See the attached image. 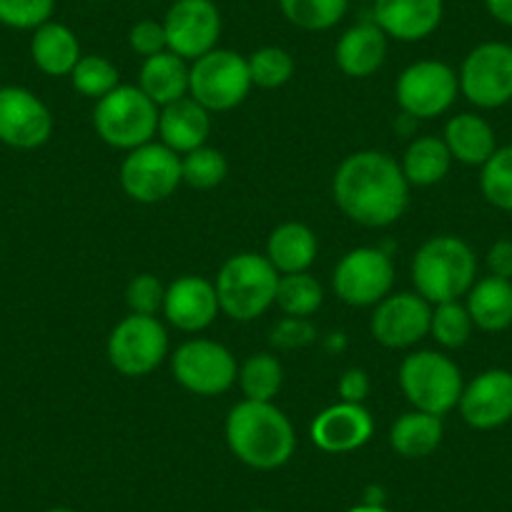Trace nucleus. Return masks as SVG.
<instances>
[{
    "instance_id": "obj_1",
    "label": "nucleus",
    "mask_w": 512,
    "mask_h": 512,
    "mask_svg": "<svg viewBox=\"0 0 512 512\" xmlns=\"http://www.w3.org/2000/svg\"><path fill=\"white\" fill-rule=\"evenodd\" d=\"M332 194L347 219L367 229L390 226L410 204L402 166L384 151H357L339 164Z\"/></svg>"
},
{
    "instance_id": "obj_2",
    "label": "nucleus",
    "mask_w": 512,
    "mask_h": 512,
    "mask_svg": "<svg viewBox=\"0 0 512 512\" xmlns=\"http://www.w3.org/2000/svg\"><path fill=\"white\" fill-rule=\"evenodd\" d=\"M226 442L236 460L254 470H277L292 460L297 432L272 402L244 400L226 417Z\"/></svg>"
},
{
    "instance_id": "obj_3",
    "label": "nucleus",
    "mask_w": 512,
    "mask_h": 512,
    "mask_svg": "<svg viewBox=\"0 0 512 512\" xmlns=\"http://www.w3.org/2000/svg\"><path fill=\"white\" fill-rule=\"evenodd\" d=\"M477 282V256L460 236H432L412 259V284L430 304L460 302Z\"/></svg>"
},
{
    "instance_id": "obj_4",
    "label": "nucleus",
    "mask_w": 512,
    "mask_h": 512,
    "mask_svg": "<svg viewBox=\"0 0 512 512\" xmlns=\"http://www.w3.org/2000/svg\"><path fill=\"white\" fill-rule=\"evenodd\" d=\"M279 277L282 274L267 256L254 251H241L226 259L214 284L221 312L236 322H254L277 302Z\"/></svg>"
},
{
    "instance_id": "obj_5",
    "label": "nucleus",
    "mask_w": 512,
    "mask_h": 512,
    "mask_svg": "<svg viewBox=\"0 0 512 512\" xmlns=\"http://www.w3.org/2000/svg\"><path fill=\"white\" fill-rule=\"evenodd\" d=\"M161 108L139 86H118L96 101L93 126L113 149L134 151L159 134Z\"/></svg>"
},
{
    "instance_id": "obj_6",
    "label": "nucleus",
    "mask_w": 512,
    "mask_h": 512,
    "mask_svg": "<svg viewBox=\"0 0 512 512\" xmlns=\"http://www.w3.org/2000/svg\"><path fill=\"white\" fill-rule=\"evenodd\" d=\"M400 387L415 410L442 417L460 405L465 382L447 354L422 349L400 364Z\"/></svg>"
},
{
    "instance_id": "obj_7",
    "label": "nucleus",
    "mask_w": 512,
    "mask_h": 512,
    "mask_svg": "<svg viewBox=\"0 0 512 512\" xmlns=\"http://www.w3.org/2000/svg\"><path fill=\"white\" fill-rule=\"evenodd\" d=\"M249 63L241 53L214 48L189 66V96L209 113L231 111L251 91Z\"/></svg>"
},
{
    "instance_id": "obj_8",
    "label": "nucleus",
    "mask_w": 512,
    "mask_h": 512,
    "mask_svg": "<svg viewBox=\"0 0 512 512\" xmlns=\"http://www.w3.org/2000/svg\"><path fill=\"white\" fill-rule=\"evenodd\" d=\"M106 354L111 367L123 377H146L169 354V334L156 317L128 314L113 327Z\"/></svg>"
},
{
    "instance_id": "obj_9",
    "label": "nucleus",
    "mask_w": 512,
    "mask_h": 512,
    "mask_svg": "<svg viewBox=\"0 0 512 512\" xmlns=\"http://www.w3.org/2000/svg\"><path fill=\"white\" fill-rule=\"evenodd\" d=\"M184 184L181 179V156L174 154L164 144L139 146L128 151V156L121 164V186L128 199L139 204H159L169 196L176 194V189Z\"/></svg>"
},
{
    "instance_id": "obj_10",
    "label": "nucleus",
    "mask_w": 512,
    "mask_h": 512,
    "mask_svg": "<svg viewBox=\"0 0 512 512\" xmlns=\"http://www.w3.org/2000/svg\"><path fill=\"white\" fill-rule=\"evenodd\" d=\"M334 292L349 307H377L390 297L395 284V267L390 254L374 246H359L344 254L334 269Z\"/></svg>"
},
{
    "instance_id": "obj_11",
    "label": "nucleus",
    "mask_w": 512,
    "mask_h": 512,
    "mask_svg": "<svg viewBox=\"0 0 512 512\" xmlns=\"http://www.w3.org/2000/svg\"><path fill=\"white\" fill-rule=\"evenodd\" d=\"M462 96L477 108H500L512 101V46L480 43L467 53L460 73Z\"/></svg>"
},
{
    "instance_id": "obj_12",
    "label": "nucleus",
    "mask_w": 512,
    "mask_h": 512,
    "mask_svg": "<svg viewBox=\"0 0 512 512\" xmlns=\"http://www.w3.org/2000/svg\"><path fill=\"white\" fill-rule=\"evenodd\" d=\"M171 369L184 390L201 397L224 395L239 377L234 354L211 339H191L181 344L171 357Z\"/></svg>"
},
{
    "instance_id": "obj_13",
    "label": "nucleus",
    "mask_w": 512,
    "mask_h": 512,
    "mask_svg": "<svg viewBox=\"0 0 512 512\" xmlns=\"http://www.w3.org/2000/svg\"><path fill=\"white\" fill-rule=\"evenodd\" d=\"M460 93L457 73L442 61H417L397 78L395 96L405 116L430 121L442 116Z\"/></svg>"
},
{
    "instance_id": "obj_14",
    "label": "nucleus",
    "mask_w": 512,
    "mask_h": 512,
    "mask_svg": "<svg viewBox=\"0 0 512 512\" xmlns=\"http://www.w3.org/2000/svg\"><path fill=\"white\" fill-rule=\"evenodd\" d=\"M164 31L171 53L196 61L219 43L221 13L214 0H176L166 11Z\"/></svg>"
},
{
    "instance_id": "obj_15",
    "label": "nucleus",
    "mask_w": 512,
    "mask_h": 512,
    "mask_svg": "<svg viewBox=\"0 0 512 512\" xmlns=\"http://www.w3.org/2000/svg\"><path fill=\"white\" fill-rule=\"evenodd\" d=\"M53 134V116L46 103L23 86L0 88V144L11 149H41Z\"/></svg>"
},
{
    "instance_id": "obj_16",
    "label": "nucleus",
    "mask_w": 512,
    "mask_h": 512,
    "mask_svg": "<svg viewBox=\"0 0 512 512\" xmlns=\"http://www.w3.org/2000/svg\"><path fill=\"white\" fill-rule=\"evenodd\" d=\"M432 304L412 292L390 294L374 307L369 329L382 347L407 349L430 334Z\"/></svg>"
},
{
    "instance_id": "obj_17",
    "label": "nucleus",
    "mask_w": 512,
    "mask_h": 512,
    "mask_svg": "<svg viewBox=\"0 0 512 512\" xmlns=\"http://www.w3.org/2000/svg\"><path fill=\"white\" fill-rule=\"evenodd\" d=\"M460 415L475 430H497L512 420V372L487 369L477 374L460 397Z\"/></svg>"
},
{
    "instance_id": "obj_18",
    "label": "nucleus",
    "mask_w": 512,
    "mask_h": 512,
    "mask_svg": "<svg viewBox=\"0 0 512 512\" xmlns=\"http://www.w3.org/2000/svg\"><path fill=\"white\" fill-rule=\"evenodd\" d=\"M312 442L329 455H344L367 445L374 435V420L364 405L339 402L319 412L312 422Z\"/></svg>"
},
{
    "instance_id": "obj_19",
    "label": "nucleus",
    "mask_w": 512,
    "mask_h": 512,
    "mask_svg": "<svg viewBox=\"0 0 512 512\" xmlns=\"http://www.w3.org/2000/svg\"><path fill=\"white\" fill-rule=\"evenodd\" d=\"M219 312L216 287L209 279L186 274L166 289L164 314L169 324H174L181 332H201V329L211 327Z\"/></svg>"
},
{
    "instance_id": "obj_20",
    "label": "nucleus",
    "mask_w": 512,
    "mask_h": 512,
    "mask_svg": "<svg viewBox=\"0 0 512 512\" xmlns=\"http://www.w3.org/2000/svg\"><path fill=\"white\" fill-rule=\"evenodd\" d=\"M445 0H374V23L387 38L415 43L440 28Z\"/></svg>"
},
{
    "instance_id": "obj_21",
    "label": "nucleus",
    "mask_w": 512,
    "mask_h": 512,
    "mask_svg": "<svg viewBox=\"0 0 512 512\" xmlns=\"http://www.w3.org/2000/svg\"><path fill=\"white\" fill-rule=\"evenodd\" d=\"M211 134V113L201 103L186 96L181 101L169 103L159 113L161 144L169 146L174 154L184 156L189 151L206 146Z\"/></svg>"
},
{
    "instance_id": "obj_22",
    "label": "nucleus",
    "mask_w": 512,
    "mask_h": 512,
    "mask_svg": "<svg viewBox=\"0 0 512 512\" xmlns=\"http://www.w3.org/2000/svg\"><path fill=\"white\" fill-rule=\"evenodd\" d=\"M337 66L349 78H369L387 61V36L377 23H357L337 41Z\"/></svg>"
},
{
    "instance_id": "obj_23",
    "label": "nucleus",
    "mask_w": 512,
    "mask_h": 512,
    "mask_svg": "<svg viewBox=\"0 0 512 512\" xmlns=\"http://www.w3.org/2000/svg\"><path fill=\"white\" fill-rule=\"evenodd\" d=\"M447 151L455 161L465 166H485L487 159L497 151L495 131L490 123L477 113H457L445 126Z\"/></svg>"
},
{
    "instance_id": "obj_24",
    "label": "nucleus",
    "mask_w": 512,
    "mask_h": 512,
    "mask_svg": "<svg viewBox=\"0 0 512 512\" xmlns=\"http://www.w3.org/2000/svg\"><path fill=\"white\" fill-rule=\"evenodd\" d=\"M31 56L38 71L46 76H71L76 63L81 61V43L71 28L48 21L33 31Z\"/></svg>"
},
{
    "instance_id": "obj_25",
    "label": "nucleus",
    "mask_w": 512,
    "mask_h": 512,
    "mask_svg": "<svg viewBox=\"0 0 512 512\" xmlns=\"http://www.w3.org/2000/svg\"><path fill=\"white\" fill-rule=\"evenodd\" d=\"M317 236L307 224L287 221L277 226L267 241V259L279 274L307 272L317 259Z\"/></svg>"
},
{
    "instance_id": "obj_26",
    "label": "nucleus",
    "mask_w": 512,
    "mask_h": 512,
    "mask_svg": "<svg viewBox=\"0 0 512 512\" xmlns=\"http://www.w3.org/2000/svg\"><path fill=\"white\" fill-rule=\"evenodd\" d=\"M139 88L159 108L181 101L189 96V66L171 51L156 53L141 66Z\"/></svg>"
},
{
    "instance_id": "obj_27",
    "label": "nucleus",
    "mask_w": 512,
    "mask_h": 512,
    "mask_svg": "<svg viewBox=\"0 0 512 512\" xmlns=\"http://www.w3.org/2000/svg\"><path fill=\"white\" fill-rule=\"evenodd\" d=\"M467 312L472 324L482 332H502L512 324V282L500 277H485L467 292Z\"/></svg>"
},
{
    "instance_id": "obj_28",
    "label": "nucleus",
    "mask_w": 512,
    "mask_h": 512,
    "mask_svg": "<svg viewBox=\"0 0 512 512\" xmlns=\"http://www.w3.org/2000/svg\"><path fill=\"white\" fill-rule=\"evenodd\" d=\"M442 435H445L442 417L412 410L397 417L390 430V445L405 460H422L440 447Z\"/></svg>"
},
{
    "instance_id": "obj_29",
    "label": "nucleus",
    "mask_w": 512,
    "mask_h": 512,
    "mask_svg": "<svg viewBox=\"0 0 512 512\" xmlns=\"http://www.w3.org/2000/svg\"><path fill=\"white\" fill-rule=\"evenodd\" d=\"M402 174L410 186H435L450 174L452 156L437 136H420L402 156Z\"/></svg>"
},
{
    "instance_id": "obj_30",
    "label": "nucleus",
    "mask_w": 512,
    "mask_h": 512,
    "mask_svg": "<svg viewBox=\"0 0 512 512\" xmlns=\"http://www.w3.org/2000/svg\"><path fill=\"white\" fill-rule=\"evenodd\" d=\"M239 387L246 400L272 402L279 395L284 382V369L277 357L267 352L251 354L239 369Z\"/></svg>"
},
{
    "instance_id": "obj_31",
    "label": "nucleus",
    "mask_w": 512,
    "mask_h": 512,
    "mask_svg": "<svg viewBox=\"0 0 512 512\" xmlns=\"http://www.w3.org/2000/svg\"><path fill=\"white\" fill-rule=\"evenodd\" d=\"M324 302V289L309 272L282 274L277 287V307L287 317L309 319Z\"/></svg>"
},
{
    "instance_id": "obj_32",
    "label": "nucleus",
    "mask_w": 512,
    "mask_h": 512,
    "mask_svg": "<svg viewBox=\"0 0 512 512\" xmlns=\"http://www.w3.org/2000/svg\"><path fill=\"white\" fill-rule=\"evenodd\" d=\"M284 18L302 31H329L347 16L349 0H279Z\"/></svg>"
},
{
    "instance_id": "obj_33",
    "label": "nucleus",
    "mask_w": 512,
    "mask_h": 512,
    "mask_svg": "<svg viewBox=\"0 0 512 512\" xmlns=\"http://www.w3.org/2000/svg\"><path fill=\"white\" fill-rule=\"evenodd\" d=\"M472 329H475V324H472V317L465 304L442 302L432 307L430 334L445 349L465 347L472 337Z\"/></svg>"
},
{
    "instance_id": "obj_34",
    "label": "nucleus",
    "mask_w": 512,
    "mask_h": 512,
    "mask_svg": "<svg viewBox=\"0 0 512 512\" xmlns=\"http://www.w3.org/2000/svg\"><path fill=\"white\" fill-rule=\"evenodd\" d=\"M73 88H76L81 96L93 98V101H101L103 96L113 91V88L121 86V73L118 68L108 61L106 56H81V61L76 63L71 73Z\"/></svg>"
},
{
    "instance_id": "obj_35",
    "label": "nucleus",
    "mask_w": 512,
    "mask_h": 512,
    "mask_svg": "<svg viewBox=\"0 0 512 512\" xmlns=\"http://www.w3.org/2000/svg\"><path fill=\"white\" fill-rule=\"evenodd\" d=\"M226 174H229L226 156L211 146H201L181 156V179L191 189H216Z\"/></svg>"
},
{
    "instance_id": "obj_36",
    "label": "nucleus",
    "mask_w": 512,
    "mask_h": 512,
    "mask_svg": "<svg viewBox=\"0 0 512 512\" xmlns=\"http://www.w3.org/2000/svg\"><path fill=\"white\" fill-rule=\"evenodd\" d=\"M480 189L492 206L512 214V144L497 149L482 166Z\"/></svg>"
},
{
    "instance_id": "obj_37",
    "label": "nucleus",
    "mask_w": 512,
    "mask_h": 512,
    "mask_svg": "<svg viewBox=\"0 0 512 512\" xmlns=\"http://www.w3.org/2000/svg\"><path fill=\"white\" fill-rule=\"evenodd\" d=\"M251 83L259 88H282L294 76L292 53L279 46H264L246 58Z\"/></svg>"
},
{
    "instance_id": "obj_38",
    "label": "nucleus",
    "mask_w": 512,
    "mask_h": 512,
    "mask_svg": "<svg viewBox=\"0 0 512 512\" xmlns=\"http://www.w3.org/2000/svg\"><path fill=\"white\" fill-rule=\"evenodd\" d=\"M56 0H0V23L13 31H36L51 21Z\"/></svg>"
},
{
    "instance_id": "obj_39",
    "label": "nucleus",
    "mask_w": 512,
    "mask_h": 512,
    "mask_svg": "<svg viewBox=\"0 0 512 512\" xmlns=\"http://www.w3.org/2000/svg\"><path fill=\"white\" fill-rule=\"evenodd\" d=\"M166 289L154 274H139L128 282L126 304L131 314H144V317H156L159 309H164Z\"/></svg>"
},
{
    "instance_id": "obj_40",
    "label": "nucleus",
    "mask_w": 512,
    "mask_h": 512,
    "mask_svg": "<svg viewBox=\"0 0 512 512\" xmlns=\"http://www.w3.org/2000/svg\"><path fill=\"white\" fill-rule=\"evenodd\" d=\"M128 46H131L134 53L144 56V61L146 58L156 56V53L169 51L164 21H151V18H146V21L136 23V26L128 31Z\"/></svg>"
},
{
    "instance_id": "obj_41",
    "label": "nucleus",
    "mask_w": 512,
    "mask_h": 512,
    "mask_svg": "<svg viewBox=\"0 0 512 512\" xmlns=\"http://www.w3.org/2000/svg\"><path fill=\"white\" fill-rule=\"evenodd\" d=\"M317 337V329L304 317H284L277 327L272 329V344L279 349H299L307 347Z\"/></svg>"
},
{
    "instance_id": "obj_42",
    "label": "nucleus",
    "mask_w": 512,
    "mask_h": 512,
    "mask_svg": "<svg viewBox=\"0 0 512 512\" xmlns=\"http://www.w3.org/2000/svg\"><path fill=\"white\" fill-rule=\"evenodd\" d=\"M369 395V377L364 369H347L339 379V397L342 402H352V405H362Z\"/></svg>"
},
{
    "instance_id": "obj_43",
    "label": "nucleus",
    "mask_w": 512,
    "mask_h": 512,
    "mask_svg": "<svg viewBox=\"0 0 512 512\" xmlns=\"http://www.w3.org/2000/svg\"><path fill=\"white\" fill-rule=\"evenodd\" d=\"M487 269L492 277L512 279V241L500 239L487 251Z\"/></svg>"
},
{
    "instance_id": "obj_44",
    "label": "nucleus",
    "mask_w": 512,
    "mask_h": 512,
    "mask_svg": "<svg viewBox=\"0 0 512 512\" xmlns=\"http://www.w3.org/2000/svg\"><path fill=\"white\" fill-rule=\"evenodd\" d=\"M485 8L497 23L512 28V0H485Z\"/></svg>"
},
{
    "instance_id": "obj_45",
    "label": "nucleus",
    "mask_w": 512,
    "mask_h": 512,
    "mask_svg": "<svg viewBox=\"0 0 512 512\" xmlns=\"http://www.w3.org/2000/svg\"><path fill=\"white\" fill-rule=\"evenodd\" d=\"M347 512H390V510H384L382 505H374V502H367V505H357Z\"/></svg>"
},
{
    "instance_id": "obj_46",
    "label": "nucleus",
    "mask_w": 512,
    "mask_h": 512,
    "mask_svg": "<svg viewBox=\"0 0 512 512\" xmlns=\"http://www.w3.org/2000/svg\"><path fill=\"white\" fill-rule=\"evenodd\" d=\"M46 512H73V510H68V507H53V510H46Z\"/></svg>"
},
{
    "instance_id": "obj_47",
    "label": "nucleus",
    "mask_w": 512,
    "mask_h": 512,
    "mask_svg": "<svg viewBox=\"0 0 512 512\" xmlns=\"http://www.w3.org/2000/svg\"><path fill=\"white\" fill-rule=\"evenodd\" d=\"M249 512H272V510H249Z\"/></svg>"
},
{
    "instance_id": "obj_48",
    "label": "nucleus",
    "mask_w": 512,
    "mask_h": 512,
    "mask_svg": "<svg viewBox=\"0 0 512 512\" xmlns=\"http://www.w3.org/2000/svg\"><path fill=\"white\" fill-rule=\"evenodd\" d=\"M96 3H98V0H96Z\"/></svg>"
}]
</instances>
